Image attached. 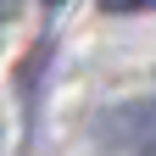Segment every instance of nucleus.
Returning <instances> with one entry per match:
<instances>
[{"label": "nucleus", "instance_id": "obj_1", "mask_svg": "<svg viewBox=\"0 0 156 156\" xmlns=\"http://www.w3.org/2000/svg\"><path fill=\"white\" fill-rule=\"evenodd\" d=\"M95 140L117 156H156V95L112 101L106 112H95Z\"/></svg>", "mask_w": 156, "mask_h": 156}, {"label": "nucleus", "instance_id": "obj_2", "mask_svg": "<svg viewBox=\"0 0 156 156\" xmlns=\"http://www.w3.org/2000/svg\"><path fill=\"white\" fill-rule=\"evenodd\" d=\"M101 11H112V17H140V11H156V0H101Z\"/></svg>", "mask_w": 156, "mask_h": 156}, {"label": "nucleus", "instance_id": "obj_3", "mask_svg": "<svg viewBox=\"0 0 156 156\" xmlns=\"http://www.w3.org/2000/svg\"><path fill=\"white\" fill-rule=\"evenodd\" d=\"M17 6H23V0H0V17H11V11H17Z\"/></svg>", "mask_w": 156, "mask_h": 156}, {"label": "nucleus", "instance_id": "obj_4", "mask_svg": "<svg viewBox=\"0 0 156 156\" xmlns=\"http://www.w3.org/2000/svg\"><path fill=\"white\" fill-rule=\"evenodd\" d=\"M45 6H50V11H62V0H45Z\"/></svg>", "mask_w": 156, "mask_h": 156}]
</instances>
